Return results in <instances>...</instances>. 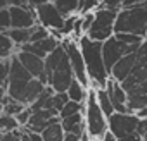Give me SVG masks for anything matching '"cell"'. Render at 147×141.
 Masks as SVG:
<instances>
[{
  "label": "cell",
  "mask_w": 147,
  "mask_h": 141,
  "mask_svg": "<svg viewBox=\"0 0 147 141\" xmlns=\"http://www.w3.org/2000/svg\"><path fill=\"white\" fill-rule=\"evenodd\" d=\"M78 43H80V48H82V53L85 59V65H87V72L90 78L92 90L106 88L111 74L106 67V60H104V53H102V43L88 38L87 35Z\"/></svg>",
  "instance_id": "cell-1"
},
{
  "label": "cell",
  "mask_w": 147,
  "mask_h": 141,
  "mask_svg": "<svg viewBox=\"0 0 147 141\" xmlns=\"http://www.w3.org/2000/svg\"><path fill=\"white\" fill-rule=\"evenodd\" d=\"M45 74L49 79V86L55 93H66L71 83L75 81V72H73V67L62 45L57 47L45 59Z\"/></svg>",
  "instance_id": "cell-2"
},
{
  "label": "cell",
  "mask_w": 147,
  "mask_h": 141,
  "mask_svg": "<svg viewBox=\"0 0 147 141\" xmlns=\"http://www.w3.org/2000/svg\"><path fill=\"white\" fill-rule=\"evenodd\" d=\"M116 33L147 36V0L131 9H121L116 19Z\"/></svg>",
  "instance_id": "cell-3"
},
{
  "label": "cell",
  "mask_w": 147,
  "mask_h": 141,
  "mask_svg": "<svg viewBox=\"0 0 147 141\" xmlns=\"http://www.w3.org/2000/svg\"><path fill=\"white\" fill-rule=\"evenodd\" d=\"M85 120H87V134L97 141L99 138H104L109 132V119L102 112L99 100H97V90H88V96L85 102Z\"/></svg>",
  "instance_id": "cell-4"
},
{
  "label": "cell",
  "mask_w": 147,
  "mask_h": 141,
  "mask_svg": "<svg viewBox=\"0 0 147 141\" xmlns=\"http://www.w3.org/2000/svg\"><path fill=\"white\" fill-rule=\"evenodd\" d=\"M118 12L114 9H107V7H99L95 11V21L90 28V31L87 33L88 38L95 40V41H107L111 36L116 35V19H118Z\"/></svg>",
  "instance_id": "cell-5"
},
{
  "label": "cell",
  "mask_w": 147,
  "mask_h": 141,
  "mask_svg": "<svg viewBox=\"0 0 147 141\" xmlns=\"http://www.w3.org/2000/svg\"><path fill=\"white\" fill-rule=\"evenodd\" d=\"M61 45L64 47V50L67 53L69 64L73 67V72H75V79H78L85 88H90V78L87 72V65H85V59H83L80 43L73 38H64Z\"/></svg>",
  "instance_id": "cell-6"
},
{
  "label": "cell",
  "mask_w": 147,
  "mask_h": 141,
  "mask_svg": "<svg viewBox=\"0 0 147 141\" xmlns=\"http://www.w3.org/2000/svg\"><path fill=\"white\" fill-rule=\"evenodd\" d=\"M140 48V45H126L123 43L116 35L111 36L107 41L102 43V53H104V60H106V67L109 70V74H111V70L113 67L126 55L130 53H135L137 50Z\"/></svg>",
  "instance_id": "cell-7"
},
{
  "label": "cell",
  "mask_w": 147,
  "mask_h": 141,
  "mask_svg": "<svg viewBox=\"0 0 147 141\" xmlns=\"http://www.w3.org/2000/svg\"><path fill=\"white\" fill-rule=\"evenodd\" d=\"M138 122H140V117L137 114H118L116 112L109 117V131L118 139H121L125 136L135 134Z\"/></svg>",
  "instance_id": "cell-8"
},
{
  "label": "cell",
  "mask_w": 147,
  "mask_h": 141,
  "mask_svg": "<svg viewBox=\"0 0 147 141\" xmlns=\"http://www.w3.org/2000/svg\"><path fill=\"white\" fill-rule=\"evenodd\" d=\"M35 11H36V21H38V24H42L49 31H61L62 29L66 17L59 12L57 5L54 2L43 4V5L36 7Z\"/></svg>",
  "instance_id": "cell-9"
},
{
  "label": "cell",
  "mask_w": 147,
  "mask_h": 141,
  "mask_svg": "<svg viewBox=\"0 0 147 141\" xmlns=\"http://www.w3.org/2000/svg\"><path fill=\"white\" fill-rule=\"evenodd\" d=\"M16 57L19 59V62L24 65V69L35 78V79H40L43 84L49 86V79H47V74H45V60L40 59L38 55L35 53H30V52H24V50H18Z\"/></svg>",
  "instance_id": "cell-10"
},
{
  "label": "cell",
  "mask_w": 147,
  "mask_h": 141,
  "mask_svg": "<svg viewBox=\"0 0 147 141\" xmlns=\"http://www.w3.org/2000/svg\"><path fill=\"white\" fill-rule=\"evenodd\" d=\"M12 17V29H31L38 24L36 11L31 5L26 7H9Z\"/></svg>",
  "instance_id": "cell-11"
},
{
  "label": "cell",
  "mask_w": 147,
  "mask_h": 141,
  "mask_svg": "<svg viewBox=\"0 0 147 141\" xmlns=\"http://www.w3.org/2000/svg\"><path fill=\"white\" fill-rule=\"evenodd\" d=\"M106 90H107V93L113 100L114 110L118 114H131L130 108H128V96H126V91L121 86V83H118L114 78H109V81L106 84Z\"/></svg>",
  "instance_id": "cell-12"
},
{
  "label": "cell",
  "mask_w": 147,
  "mask_h": 141,
  "mask_svg": "<svg viewBox=\"0 0 147 141\" xmlns=\"http://www.w3.org/2000/svg\"><path fill=\"white\" fill-rule=\"evenodd\" d=\"M126 96H128V108L131 114H138L144 108H147V81L125 90Z\"/></svg>",
  "instance_id": "cell-13"
},
{
  "label": "cell",
  "mask_w": 147,
  "mask_h": 141,
  "mask_svg": "<svg viewBox=\"0 0 147 141\" xmlns=\"http://www.w3.org/2000/svg\"><path fill=\"white\" fill-rule=\"evenodd\" d=\"M61 40H57L55 36H49V38H45V40H42V41H36V43H28V45H24V47H21V48H18V50H24V52H30V53H35V55H38L40 59H47L57 47H61Z\"/></svg>",
  "instance_id": "cell-14"
},
{
  "label": "cell",
  "mask_w": 147,
  "mask_h": 141,
  "mask_svg": "<svg viewBox=\"0 0 147 141\" xmlns=\"http://www.w3.org/2000/svg\"><path fill=\"white\" fill-rule=\"evenodd\" d=\"M135 64H137V52L135 53H130L126 57H123L111 70V78H114L118 83H123L130 74L131 70L135 69Z\"/></svg>",
  "instance_id": "cell-15"
},
{
  "label": "cell",
  "mask_w": 147,
  "mask_h": 141,
  "mask_svg": "<svg viewBox=\"0 0 147 141\" xmlns=\"http://www.w3.org/2000/svg\"><path fill=\"white\" fill-rule=\"evenodd\" d=\"M62 124V129L66 131V134H76V136H83V115L82 114H76V115H71L67 119H62L61 120Z\"/></svg>",
  "instance_id": "cell-16"
},
{
  "label": "cell",
  "mask_w": 147,
  "mask_h": 141,
  "mask_svg": "<svg viewBox=\"0 0 147 141\" xmlns=\"http://www.w3.org/2000/svg\"><path fill=\"white\" fill-rule=\"evenodd\" d=\"M66 93H67V96H69L71 102L85 103L87 102V96H88V88H85L78 79H75V81L71 83V86H69V90Z\"/></svg>",
  "instance_id": "cell-17"
},
{
  "label": "cell",
  "mask_w": 147,
  "mask_h": 141,
  "mask_svg": "<svg viewBox=\"0 0 147 141\" xmlns=\"http://www.w3.org/2000/svg\"><path fill=\"white\" fill-rule=\"evenodd\" d=\"M24 108H26V105H23L21 102L12 100L9 95H2V114H4V115H12V117H16V115H19Z\"/></svg>",
  "instance_id": "cell-18"
},
{
  "label": "cell",
  "mask_w": 147,
  "mask_h": 141,
  "mask_svg": "<svg viewBox=\"0 0 147 141\" xmlns=\"http://www.w3.org/2000/svg\"><path fill=\"white\" fill-rule=\"evenodd\" d=\"M0 43H2V48H0V57H2V60L12 59L18 53V47L7 33H0Z\"/></svg>",
  "instance_id": "cell-19"
},
{
  "label": "cell",
  "mask_w": 147,
  "mask_h": 141,
  "mask_svg": "<svg viewBox=\"0 0 147 141\" xmlns=\"http://www.w3.org/2000/svg\"><path fill=\"white\" fill-rule=\"evenodd\" d=\"M55 5L64 17L80 16V0H59L55 2Z\"/></svg>",
  "instance_id": "cell-20"
},
{
  "label": "cell",
  "mask_w": 147,
  "mask_h": 141,
  "mask_svg": "<svg viewBox=\"0 0 147 141\" xmlns=\"http://www.w3.org/2000/svg\"><path fill=\"white\" fill-rule=\"evenodd\" d=\"M97 100H99V105H100V108H102V112L106 114L107 119H109L113 114H116L114 105H113V100H111V96H109V93H107L106 88L97 90Z\"/></svg>",
  "instance_id": "cell-21"
},
{
  "label": "cell",
  "mask_w": 147,
  "mask_h": 141,
  "mask_svg": "<svg viewBox=\"0 0 147 141\" xmlns=\"http://www.w3.org/2000/svg\"><path fill=\"white\" fill-rule=\"evenodd\" d=\"M42 136H43V141H64L66 131L62 129V124L61 122H55V124L49 126L42 132Z\"/></svg>",
  "instance_id": "cell-22"
},
{
  "label": "cell",
  "mask_w": 147,
  "mask_h": 141,
  "mask_svg": "<svg viewBox=\"0 0 147 141\" xmlns=\"http://www.w3.org/2000/svg\"><path fill=\"white\" fill-rule=\"evenodd\" d=\"M7 35L12 38V41L16 43L18 48L28 45L31 40V29H11V31H7Z\"/></svg>",
  "instance_id": "cell-23"
},
{
  "label": "cell",
  "mask_w": 147,
  "mask_h": 141,
  "mask_svg": "<svg viewBox=\"0 0 147 141\" xmlns=\"http://www.w3.org/2000/svg\"><path fill=\"white\" fill-rule=\"evenodd\" d=\"M85 107H83V103H78V102H67L66 105H64V108L59 112V117H61V120L62 119H67V117H71V115H76V114H82V110H83Z\"/></svg>",
  "instance_id": "cell-24"
},
{
  "label": "cell",
  "mask_w": 147,
  "mask_h": 141,
  "mask_svg": "<svg viewBox=\"0 0 147 141\" xmlns=\"http://www.w3.org/2000/svg\"><path fill=\"white\" fill-rule=\"evenodd\" d=\"M0 126H2V134L21 129V126H19V122H18L16 117H12V115H4V114H2V120H0Z\"/></svg>",
  "instance_id": "cell-25"
},
{
  "label": "cell",
  "mask_w": 147,
  "mask_h": 141,
  "mask_svg": "<svg viewBox=\"0 0 147 141\" xmlns=\"http://www.w3.org/2000/svg\"><path fill=\"white\" fill-rule=\"evenodd\" d=\"M49 36H50V31H49L47 28H43L42 24H36V26L31 28V40H30V43L42 41V40H45V38H49Z\"/></svg>",
  "instance_id": "cell-26"
},
{
  "label": "cell",
  "mask_w": 147,
  "mask_h": 141,
  "mask_svg": "<svg viewBox=\"0 0 147 141\" xmlns=\"http://www.w3.org/2000/svg\"><path fill=\"white\" fill-rule=\"evenodd\" d=\"M100 5H102V0H80V16L97 11Z\"/></svg>",
  "instance_id": "cell-27"
},
{
  "label": "cell",
  "mask_w": 147,
  "mask_h": 141,
  "mask_svg": "<svg viewBox=\"0 0 147 141\" xmlns=\"http://www.w3.org/2000/svg\"><path fill=\"white\" fill-rule=\"evenodd\" d=\"M137 64L138 65H147V36L144 38L140 48L137 50Z\"/></svg>",
  "instance_id": "cell-28"
},
{
  "label": "cell",
  "mask_w": 147,
  "mask_h": 141,
  "mask_svg": "<svg viewBox=\"0 0 147 141\" xmlns=\"http://www.w3.org/2000/svg\"><path fill=\"white\" fill-rule=\"evenodd\" d=\"M67 102H69L67 93H55V95H54V108H55L57 112H61Z\"/></svg>",
  "instance_id": "cell-29"
},
{
  "label": "cell",
  "mask_w": 147,
  "mask_h": 141,
  "mask_svg": "<svg viewBox=\"0 0 147 141\" xmlns=\"http://www.w3.org/2000/svg\"><path fill=\"white\" fill-rule=\"evenodd\" d=\"M82 17V26H83V31H85V35L90 31V28H92V24H94V21H95V11L94 12H87V14H83V16H80Z\"/></svg>",
  "instance_id": "cell-30"
},
{
  "label": "cell",
  "mask_w": 147,
  "mask_h": 141,
  "mask_svg": "<svg viewBox=\"0 0 147 141\" xmlns=\"http://www.w3.org/2000/svg\"><path fill=\"white\" fill-rule=\"evenodd\" d=\"M31 115H33L31 108H30V107H26L19 115H16V119H18V122H19V126H21V127H28V124H30V120H31Z\"/></svg>",
  "instance_id": "cell-31"
},
{
  "label": "cell",
  "mask_w": 147,
  "mask_h": 141,
  "mask_svg": "<svg viewBox=\"0 0 147 141\" xmlns=\"http://www.w3.org/2000/svg\"><path fill=\"white\" fill-rule=\"evenodd\" d=\"M2 141H21V131L18 129V131L2 134Z\"/></svg>",
  "instance_id": "cell-32"
},
{
  "label": "cell",
  "mask_w": 147,
  "mask_h": 141,
  "mask_svg": "<svg viewBox=\"0 0 147 141\" xmlns=\"http://www.w3.org/2000/svg\"><path fill=\"white\" fill-rule=\"evenodd\" d=\"M137 134H138V136H142V138L147 134V119H140L138 127H137Z\"/></svg>",
  "instance_id": "cell-33"
},
{
  "label": "cell",
  "mask_w": 147,
  "mask_h": 141,
  "mask_svg": "<svg viewBox=\"0 0 147 141\" xmlns=\"http://www.w3.org/2000/svg\"><path fill=\"white\" fill-rule=\"evenodd\" d=\"M11 7H26L30 5V0H9Z\"/></svg>",
  "instance_id": "cell-34"
},
{
  "label": "cell",
  "mask_w": 147,
  "mask_h": 141,
  "mask_svg": "<svg viewBox=\"0 0 147 141\" xmlns=\"http://www.w3.org/2000/svg\"><path fill=\"white\" fill-rule=\"evenodd\" d=\"M118 141H144V138H142V136H138V134L135 132V134L125 136V138H121V139H118Z\"/></svg>",
  "instance_id": "cell-35"
},
{
  "label": "cell",
  "mask_w": 147,
  "mask_h": 141,
  "mask_svg": "<svg viewBox=\"0 0 147 141\" xmlns=\"http://www.w3.org/2000/svg\"><path fill=\"white\" fill-rule=\"evenodd\" d=\"M138 4H140L138 0H123L121 9H131V7H135V5H138Z\"/></svg>",
  "instance_id": "cell-36"
},
{
  "label": "cell",
  "mask_w": 147,
  "mask_h": 141,
  "mask_svg": "<svg viewBox=\"0 0 147 141\" xmlns=\"http://www.w3.org/2000/svg\"><path fill=\"white\" fill-rule=\"evenodd\" d=\"M50 0H30V5L33 7V9H36V7H40V5H43V4H49Z\"/></svg>",
  "instance_id": "cell-37"
},
{
  "label": "cell",
  "mask_w": 147,
  "mask_h": 141,
  "mask_svg": "<svg viewBox=\"0 0 147 141\" xmlns=\"http://www.w3.org/2000/svg\"><path fill=\"white\" fill-rule=\"evenodd\" d=\"M102 141H118V138H116V136H114V134L109 131V132H107V134L102 138Z\"/></svg>",
  "instance_id": "cell-38"
},
{
  "label": "cell",
  "mask_w": 147,
  "mask_h": 141,
  "mask_svg": "<svg viewBox=\"0 0 147 141\" xmlns=\"http://www.w3.org/2000/svg\"><path fill=\"white\" fill-rule=\"evenodd\" d=\"M11 5H9V0H0V11L2 9H9Z\"/></svg>",
  "instance_id": "cell-39"
},
{
  "label": "cell",
  "mask_w": 147,
  "mask_h": 141,
  "mask_svg": "<svg viewBox=\"0 0 147 141\" xmlns=\"http://www.w3.org/2000/svg\"><path fill=\"white\" fill-rule=\"evenodd\" d=\"M144 141H147V134H145V136H144Z\"/></svg>",
  "instance_id": "cell-40"
},
{
  "label": "cell",
  "mask_w": 147,
  "mask_h": 141,
  "mask_svg": "<svg viewBox=\"0 0 147 141\" xmlns=\"http://www.w3.org/2000/svg\"><path fill=\"white\" fill-rule=\"evenodd\" d=\"M50 2H54V4H55V2H59V0H50Z\"/></svg>",
  "instance_id": "cell-41"
},
{
  "label": "cell",
  "mask_w": 147,
  "mask_h": 141,
  "mask_svg": "<svg viewBox=\"0 0 147 141\" xmlns=\"http://www.w3.org/2000/svg\"><path fill=\"white\" fill-rule=\"evenodd\" d=\"M102 2H104V0H102Z\"/></svg>",
  "instance_id": "cell-42"
}]
</instances>
